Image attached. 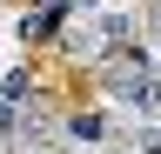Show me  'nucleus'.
I'll use <instances>...</instances> for the list:
<instances>
[{
    "label": "nucleus",
    "instance_id": "obj_8",
    "mask_svg": "<svg viewBox=\"0 0 161 154\" xmlns=\"http://www.w3.org/2000/svg\"><path fill=\"white\" fill-rule=\"evenodd\" d=\"M74 7H101V0H74Z\"/></svg>",
    "mask_w": 161,
    "mask_h": 154
},
{
    "label": "nucleus",
    "instance_id": "obj_1",
    "mask_svg": "<svg viewBox=\"0 0 161 154\" xmlns=\"http://www.w3.org/2000/svg\"><path fill=\"white\" fill-rule=\"evenodd\" d=\"M108 101L121 114H161V74L148 61H108Z\"/></svg>",
    "mask_w": 161,
    "mask_h": 154
},
{
    "label": "nucleus",
    "instance_id": "obj_4",
    "mask_svg": "<svg viewBox=\"0 0 161 154\" xmlns=\"http://www.w3.org/2000/svg\"><path fill=\"white\" fill-rule=\"evenodd\" d=\"M101 47H108V40H101V27H94V20H80V27H67V54H80V61H94Z\"/></svg>",
    "mask_w": 161,
    "mask_h": 154
},
{
    "label": "nucleus",
    "instance_id": "obj_9",
    "mask_svg": "<svg viewBox=\"0 0 161 154\" xmlns=\"http://www.w3.org/2000/svg\"><path fill=\"white\" fill-rule=\"evenodd\" d=\"M154 27H161V0H154Z\"/></svg>",
    "mask_w": 161,
    "mask_h": 154
},
{
    "label": "nucleus",
    "instance_id": "obj_6",
    "mask_svg": "<svg viewBox=\"0 0 161 154\" xmlns=\"http://www.w3.org/2000/svg\"><path fill=\"white\" fill-rule=\"evenodd\" d=\"M27 94H34V81H27V67H14L7 81H0V107H20Z\"/></svg>",
    "mask_w": 161,
    "mask_h": 154
},
{
    "label": "nucleus",
    "instance_id": "obj_10",
    "mask_svg": "<svg viewBox=\"0 0 161 154\" xmlns=\"http://www.w3.org/2000/svg\"><path fill=\"white\" fill-rule=\"evenodd\" d=\"M154 74H161V61H154Z\"/></svg>",
    "mask_w": 161,
    "mask_h": 154
},
{
    "label": "nucleus",
    "instance_id": "obj_5",
    "mask_svg": "<svg viewBox=\"0 0 161 154\" xmlns=\"http://www.w3.org/2000/svg\"><path fill=\"white\" fill-rule=\"evenodd\" d=\"M54 34V7H34V13H20V40H47Z\"/></svg>",
    "mask_w": 161,
    "mask_h": 154
},
{
    "label": "nucleus",
    "instance_id": "obj_3",
    "mask_svg": "<svg viewBox=\"0 0 161 154\" xmlns=\"http://www.w3.org/2000/svg\"><path fill=\"white\" fill-rule=\"evenodd\" d=\"M60 134H67V141H80V147H108V134H114V127H108V114H74Z\"/></svg>",
    "mask_w": 161,
    "mask_h": 154
},
{
    "label": "nucleus",
    "instance_id": "obj_7",
    "mask_svg": "<svg viewBox=\"0 0 161 154\" xmlns=\"http://www.w3.org/2000/svg\"><path fill=\"white\" fill-rule=\"evenodd\" d=\"M34 7H67V0H34Z\"/></svg>",
    "mask_w": 161,
    "mask_h": 154
},
{
    "label": "nucleus",
    "instance_id": "obj_2",
    "mask_svg": "<svg viewBox=\"0 0 161 154\" xmlns=\"http://www.w3.org/2000/svg\"><path fill=\"white\" fill-rule=\"evenodd\" d=\"M114 141L128 154H161V121H154V114H134V127H121Z\"/></svg>",
    "mask_w": 161,
    "mask_h": 154
}]
</instances>
